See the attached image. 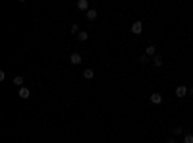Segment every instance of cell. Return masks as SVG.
Masks as SVG:
<instances>
[{
    "label": "cell",
    "mask_w": 193,
    "mask_h": 143,
    "mask_svg": "<svg viewBox=\"0 0 193 143\" xmlns=\"http://www.w3.org/2000/svg\"><path fill=\"white\" fill-rule=\"evenodd\" d=\"M141 29H143V23H141V22H133V23H131V33L139 35V33H141Z\"/></svg>",
    "instance_id": "3957f363"
},
{
    "label": "cell",
    "mask_w": 193,
    "mask_h": 143,
    "mask_svg": "<svg viewBox=\"0 0 193 143\" xmlns=\"http://www.w3.org/2000/svg\"><path fill=\"white\" fill-rule=\"evenodd\" d=\"M181 131H184V128H181V126H176V128H174V134H176V135H180Z\"/></svg>",
    "instance_id": "9a60e30c"
},
{
    "label": "cell",
    "mask_w": 193,
    "mask_h": 143,
    "mask_svg": "<svg viewBox=\"0 0 193 143\" xmlns=\"http://www.w3.org/2000/svg\"><path fill=\"white\" fill-rule=\"evenodd\" d=\"M166 143H178V141H176V139H168V141H166Z\"/></svg>",
    "instance_id": "ac0fdd59"
},
{
    "label": "cell",
    "mask_w": 193,
    "mask_h": 143,
    "mask_svg": "<svg viewBox=\"0 0 193 143\" xmlns=\"http://www.w3.org/2000/svg\"><path fill=\"white\" fill-rule=\"evenodd\" d=\"M145 54H147L149 58H151V56H153V58H155V56H156V49H155V46H153V45H149V46H147V49H145Z\"/></svg>",
    "instance_id": "8992f818"
},
{
    "label": "cell",
    "mask_w": 193,
    "mask_h": 143,
    "mask_svg": "<svg viewBox=\"0 0 193 143\" xmlns=\"http://www.w3.org/2000/svg\"><path fill=\"white\" fill-rule=\"evenodd\" d=\"M174 95H176V97H185V95H189V89H187L185 85H178V87H176V91H174Z\"/></svg>",
    "instance_id": "6da1fadb"
},
{
    "label": "cell",
    "mask_w": 193,
    "mask_h": 143,
    "mask_svg": "<svg viewBox=\"0 0 193 143\" xmlns=\"http://www.w3.org/2000/svg\"><path fill=\"white\" fill-rule=\"evenodd\" d=\"M139 64H143V66H145V64H149V56H147V54L139 56Z\"/></svg>",
    "instance_id": "4fadbf2b"
},
{
    "label": "cell",
    "mask_w": 193,
    "mask_h": 143,
    "mask_svg": "<svg viewBox=\"0 0 193 143\" xmlns=\"http://www.w3.org/2000/svg\"><path fill=\"white\" fill-rule=\"evenodd\" d=\"M189 95H193V87H191V89H189Z\"/></svg>",
    "instance_id": "d6986e66"
},
{
    "label": "cell",
    "mask_w": 193,
    "mask_h": 143,
    "mask_svg": "<svg viewBox=\"0 0 193 143\" xmlns=\"http://www.w3.org/2000/svg\"><path fill=\"white\" fill-rule=\"evenodd\" d=\"M18 95H19V97H22V99H29V97H31V91H29L27 87H19Z\"/></svg>",
    "instance_id": "5b68a950"
},
{
    "label": "cell",
    "mask_w": 193,
    "mask_h": 143,
    "mask_svg": "<svg viewBox=\"0 0 193 143\" xmlns=\"http://www.w3.org/2000/svg\"><path fill=\"white\" fill-rule=\"evenodd\" d=\"M70 62H72L74 66L81 64V54H79V52H72V56H70Z\"/></svg>",
    "instance_id": "7a4b0ae2"
},
{
    "label": "cell",
    "mask_w": 193,
    "mask_h": 143,
    "mask_svg": "<svg viewBox=\"0 0 193 143\" xmlns=\"http://www.w3.org/2000/svg\"><path fill=\"white\" fill-rule=\"evenodd\" d=\"M85 15H87V19H89V22H95L98 14H97V10H89V12H87Z\"/></svg>",
    "instance_id": "ba28073f"
},
{
    "label": "cell",
    "mask_w": 193,
    "mask_h": 143,
    "mask_svg": "<svg viewBox=\"0 0 193 143\" xmlns=\"http://www.w3.org/2000/svg\"><path fill=\"white\" fill-rule=\"evenodd\" d=\"M153 64H155L156 68H160V66H162V64H164V60H162V56H160V54H156V56L153 58Z\"/></svg>",
    "instance_id": "52a82bcc"
},
{
    "label": "cell",
    "mask_w": 193,
    "mask_h": 143,
    "mask_svg": "<svg viewBox=\"0 0 193 143\" xmlns=\"http://www.w3.org/2000/svg\"><path fill=\"white\" fill-rule=\"evenodd\" d=\"M72 33H79V27H77V23L72 25Z\"/></svg>",
    "instance_id": "2e32d148"
},
{
    "label": "cell",
    "mask_w": 193,
    "mask_h": 143,
    "mask_svg": "<svg viewBox=\"0 0 193 143\" xmlns=\"http://www.w3.org/2000/svg\"><path fill=\"white\" fill-rule=\"evenodd\" d=\"M77 8H79V10H87V12H89V2H87V0H79V2H77Z\"/></svg>",
    "instance_id": "30bf717a"
},
{
    "label": "cell",
    "mask_w": 193,
    "mask_h": 143,
    "mask_svg": "<svg viewBox=\"0 0 193 143\" xmlns=\"http://www.w3.org/2000/svg\"><path fill=\"white\" fill-rule=\"evenodd\" d=\"M77 39H79L81 43H85V41L89 39V33H87V31H79V33H77Z\"/></svg>",
    "instance_id": "8fae6325"
},
{
    "label": "cell",
    "mask_w": 193,
    "mask_h": 143,
    "mask_svg": "<svg viewBox=\"0 0 193 143\" xmlns=\"http://www.w3.org/2000/svg\"><path fill=\"white\" fill-rule=\"evenodd\" d=\"M83 77H85V79H93V77H95V72H93L91 68H87V70H83Z\"/></svg>",
    "instance_id": "9c48e42d"
},
{
    "label": "cell",
    "mask_w": 193,
    "mask_h": 143,
    "mask_svg": "<svg viewBox=\"0 0 193 143\" xmlns=\"http://www.w3.org/2000/svg\"><path fill=\"white\" fill-rule=\"evenodd\" d=\"M151 103H153V104H160V103H162V95H160V93H151Z\"/></svg>",
    "instance_id": "277c9868"
},
{
    "label": "cell",
    "mask_w": 193,
    "mask_h": 143,
    "mask_svg": "<svg viewBox=\"0 0 193 143\" xmlns=\"http://www.w3.org/2000/svg\"><path fill=\"white\" fill-rule=\"evenodd\" d=\"M4 79H6V72L0 70V81H4Z\"/></svg>",
    "instance_id": "e0dca14e"
},
{
    "label": "cell",
    "mask_w": 193,
    "mask_h": 143,
    "mask_svg": "<svg viewBox=\"0 0 193 143\" xmlns=\"http://www.w3.org/2000/svg\"><path fill=\"white\" fill-rule=\"evenodd\" d=\"M184 143H193V135H191V134H187V135L184 137Z\"/></svg>",
    "instance_id": "5bb4252c"
},
{
    "label": "cell",
    "mask_w": 193,
    "mask_h": 143,
    "mask_svg": "<svg viewBox=\"0 0 193 143\" xmlns=\"http://www.w3.org/2000/svg\"><path fill=\"white\" fill-rule=\"evenodd\" d=\"M14 83H15V85H18V87H23V77H22V76L14 77Z\"/></svg>",
    "instance_id": "7c38bea8"
}]
</instances>
